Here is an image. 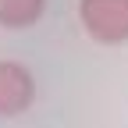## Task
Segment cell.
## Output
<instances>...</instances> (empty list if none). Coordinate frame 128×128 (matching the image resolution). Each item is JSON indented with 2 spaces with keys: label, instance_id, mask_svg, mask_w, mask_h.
I'll list each match as a JSON object with an SVG mask.
<instances>
[{
  "label": "cell",
  "instance_id": "1",
  "mask_svg": "<svg viewBox=\"0 0 128 128\" xmlns=\"http://www.w3.org/2000/svg\"><path fill=\"white\" fill-rule=\"evenodd\" d=\"M78 18L96 43H128V0H78Z\"/></svg>",
  "mask_w": 128,
  "mask_h": 128
},
{
  "label": "cell",
  "instance_id": "2",
  "mask_svg": "<svg viewBox=\"0 0 128 128\" xmlns=\"http://www.w3.org/2000/svg\"><path fill=\"white\" fill-rule=\"evenodd\" d=\"M36 100V82L25 64L0 60V118H14L32 107Z\"/></svg>",
  "mask_w": 128,
  "mask_h": 128
},
{
  "label": "cell",
  "instance_id": "3",
  "mask_svg": "<svg viewBox=\"0 0 128 128\" xmlns=\"http://www.w3.org/2000/svg\"><path fill=\"white\" fill-rule=\"evenodd\" d=\"M46 0H0V25L7 28H28L43 18Z\"/></svg>",
  "mask_w": 128,
  "mask_h": 128
}]
</instances>
